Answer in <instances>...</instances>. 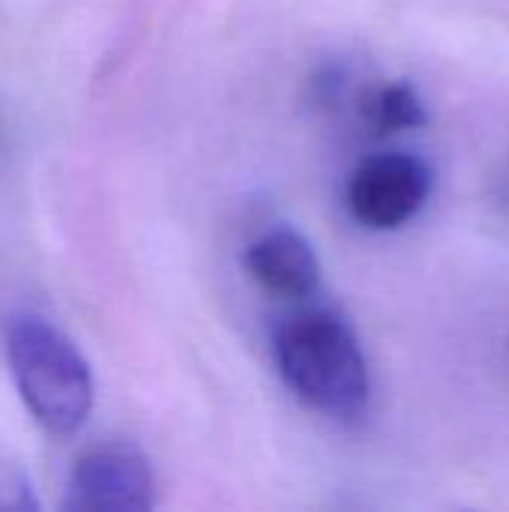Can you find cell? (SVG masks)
I'll return each mask as SVG.
<instances>
[{"mask_svg": "<svg viewBox=\"0 0 509 512\" xmlns=\"http://www.w3.org/2000/svg\"><path fill=\"white\" fill-rule=\"evenodd\" d=\"M6 363L27 414L54 438H72L90 420L96 387L78 345L42 315H15L6 327Z\"/></svg>", "mask_w": 509, "mask_h": 512, "instance_id": "1", "label": "cell"}, {"mask_svg": "<svg viewBox=\"0 0 509 512\" xmlns=\"http://www.w3.org/2000/svg\"><path fill=\"white\" fill-rule=\"evenodd\" d=\"M276 363L285 384L312 408L354 417L369 402V363L351 324L330 309L285 318L276 330Z\"/></svg>", "mask_w": 509, "mask_h": 512, "instance_id": "2", "label": "cell"}, {"mask_svg": "<svg viewBox=\"0 0 509 512\" xmlns=\"http://www.w3.org/2000/svg\"><path fill=\"white\" fill-rule=\"evenodd\" d=\"M432 192V171L411 153H375L348 180V207L372 231H393L414 219Z\"/></svg>", "mask_w": 509, "mask_h": 512, "instance_id": "3", "label": "cell"}, {"mask_svg": "<svg viewBox=\"0 0 509 512\" xmlns=\"http://www.w3.org/2000/svg\"><path fill=\"white\" fill-rule=\"evenodd\" d=\"M156 504V480L144 453L126 444L87 450L66 483L63 510L69 512H144Z\"/></svg>", "mask_w": 509, "mask_h": 512, "instance_id": "4", "label": "cell"}, {"mask_svg": "<svg viewBox=\"0 0 509 512\" xmlns=\"http://www.w3.org/2000/svg\"><path fill=\"white\" fill-rule=\"evenodd\" d=\"M249 276L270 294L309 297L321 282V261L312 243L294 228H273L261 234L243 258Z\"/></svg>", "mask_w": 509, "mask_h": 512, "instance_id": "5", "label": "cell"}, {"mask_svg": "<svg viewBox=\"0 0 509 512\" xmlns=\"http://www.w3.org/2000/svg\"><path fill=\"white\" fill-rule=\"evenodd\" d=\"M366 120L378 132H399V129H420L426 126L429 117L411 84H387L369 96Z\"/></svg>", "mask_w": 509, "mask_h": 512, "instance_id": "6", "label": "cell"}, {"mask_svg": "<svg viewBox=\"0 0 509 512\" xmlns=\"http://www.w3.org/2000/svg\"><path fill=\"white\" fill-rule=\"evenodd\" d=\"M39 510V498L24 471L0 468V512H30Z\"/></svg>", "mask_w": 509, "mask_h": 512, "instance_id": "7", "label": "cell"}]
</instances>
